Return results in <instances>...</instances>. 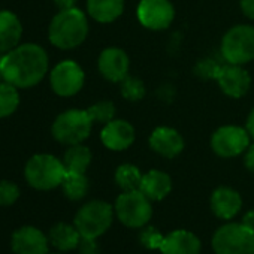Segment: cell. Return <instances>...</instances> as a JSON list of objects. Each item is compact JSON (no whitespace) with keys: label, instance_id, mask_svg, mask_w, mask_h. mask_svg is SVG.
<instances>
[{"label":"cell","instance_id":"20","mask_svg":"<svg viewBox=\"0 0 254 254\" xmlns=\"http://www.w3.org/2000/svg\"><path fill=\"white\" fill-rule=\"evenodd\" d=\"M172 189V181L168 174L162 171H150L142 177L139 190L150 200H162L169 194Z\"/></svg>","mask_w":254,"mask_h":254},{"label":"cell","instance_id":"7","mask_svg":"<svg viewBox=\"0 0 254 254\" xmlns=\"http://www.w3.org/2000/svg\"><path fill=\"white\" fill-rule=\"evenodd\" d=\"M117 217L127 227L145 226L153 214L150 199L141 190L124 191L115 202Z\"/></svg>","mask_w":254,"mask_h":254},{"label":"cell","instance_id":"21","mask_svg":"<svg viewBox=\"0 0 254 254\" xmlns=\"http://www.w3.org/2000/svg\"><path fill=\"white\" fill-rule=\"evenodd\" d=\"M87 9L96 21L111 23L123 14L124 0H88Z\"/></svg>","mask_w":254,"mask_h":254},{"label":"cell","instance_id":"22","mask_svg":"<svg viewBox=\"0 0 254 254\" xmlns=\"http://www.w3.org/2000/svg\"><path fill=\"white\" fill-rule=\"evenodd\" d=\"M50 241L54 247H57L62 251L73 250L79 245L81 235L75 226H69L64 223L56 224L50 232Z\"/></svg>","mask_w":254,"mask_h":254},{"label":"cell","instance_id":"31","mask_svg":"<svg viewBox=\"0 0 254 254\" xmlns=\"http://www.w3.org/2000/svg\"><path fill=\"white\" fill-rule=\"evenodd\" d=\"M79 254H99V247L96 244V239L91 238H82L79 241Z\"/></svg>","mask_w":254,"mask_h":254},{"label":"cell","instance_id":"4","mask_svg":"<svg viewBox=\"0 0 254 254\" xmlns=\"http://www.w3.org/2000/svg\"><path fill=\"white\" fill-rule=\"evenodd\" d=\"M93 120L87 111L70 109L60 114L53 124V136L64 145L81 144L91 132Z\"/></svg>","mask_w":254,"mask_h":254},{"label":"cell","instance_id":"29","mask_svg":"<svg viewBox=\"0 0 254 254\" xmlns=\"http://www.w3.org/2000/svg\"><path fill=\"white\" fill-rule=\"evenodd\" d=\"M20 196V189L11 181H0V205H12Z\"/></svg>","mask_w":254,"mask_h":254},{"label":"cell","instance_id":"33","mask_svg":"<svg viewBox=\"0 0 254 254\" xmlns=\"http://www.w3.org/2000/svg\"><path fill=\"white\" fill-rule=\"evenodd\" d=\"M245 166L248 168V171L254 172V144L248 148L247 156H245Z\"/></svg>","mask_w":254,"mask_h":254},{"label":"cell","instance_id":"5","mask_svg":"<svg viewBox=\"0 0 254 254\" xmlns=\"http://www.w3.org/2000/svg\"><path fill=\"white\" fill-rule=\"evenodd\" d=\"M215 254H254V232L242 223L221 226L212 238Z\"/></svg>","mask_w":254,"mask_h":254},{"label":"cell","instance_id":"18","mask_svg":"<svg viewBox=\"0 0 254 254\" xmlns=\"http://www.w3.org/2000/svg\"><path fill=\"white\" fill-rule=\"evenodd\" d=\"M242 206V199L238 191L229 187L217 189L211 196V208L218 218L229 220L235 217Z\"/></svg>","mask_w":254,"mask_h":254},{"label":"cell","instance_id":"24","mask_svg":"<svg viewBox=\"0 0 254 254\" xmlns=\"http://www.w3.org/2000/svg\"><path fill=\"white\" fill-rule=\"evenodd\" d=\"M142 177L144 175L139 172V169L136 166H133V165H121L115 172V183L124 191L139 190Z\"/></svg>","mask_w":254,"mask_h":254},{"label":"cell","instance_id":"36","mask_svg":"<svg viewBox=\"0 0 254 254\" xmlns=\"http://www.w3.org/2000/svg\"><path fill=\"white\" fill-rule=\"evenodd\" d=\"M247 132L254 139V109L251 111V114L248 115V120H247Z\"/></svg>","mask_w":254,"mask_h":254},{"label":"cell","instance_id":"13","mask_svg":"<svg viewBox=\"0 0 254 254\" xmlns=\"http://www.w3.org/2000/svg\"><path fill=\"white\" fill-rule=\"evenodd\" d=\"M102 142L114 151L129 148L135 141V129L130 123L124 120H112L105 124L102 130Z\"/></svg>","mask_w":254,"mask_h":254},{"label":"cell","instance_id":"19","mask_svg":"<svg viewBox=\"0 0 254 254\" xmlns=\"http://www.w3.org/2000/svg\"><path fill=\"white\" fill-rule=\"evenodd\" d=\"M21 23L9 11L0 12V53H9L21 39Z\"/></svg>","mask_w":254,"mask_h":254},{"label":"cell","instance_id":"1","mask_svg":"<svg viewBox=\"0 0 254 254\" xmlns=\"http://www.w3.org/2000/svg\"><path fill=\"white\" fill-rule=\"evenodd\" d=\"M48 70V56L35 44L15 47L8 54L0 56V72L6 82L17 88H29L42 81Z\"/></svg>","mask_w":254,"mask_h":254},{"label":"cell","instance_id":"25","mask_svg":"<svg viewBox=\"0 0 254 254\" xmlns=\"http://www.w3.org/2000/svg\"><path fill=\"white\" fill-rule=\"evenodd\" d=\"M62 187H63L64 194L70 200H79L88 191V180L84 174L66 172L64 180L62 183Z\"/></svg>","mask_w":254,"mask_h":254},{"label":"cell","instance_id":"17","mask_svg":"<svg viewBox=\"0 0 254 254\" xmlns=\"http://www.w3.org/2000/svg\"><path fill=\"white\" fill-rule=\"evenodd\" d=\"M160 251L162 254H199L200 241L191 232L175 230L165 236Z\"/></svg>","mask_w":254,"mask_h":254},{"label":"cell","instance_id":"3","mask_svg":"<svg viewBox=\"0 0 254 254\" xmlns=\"http://www.w3.org/2000/svg\"><path fill=\"white\" fill-rule=\"evenodd\" d=\"M26 180L27 183L38 190H51L57 186H62L66 168L63 162L50 154L33 156L26 165Z\"/></svg>","mask_w":254,"mask_h":254},{"label":"cell","instance_id":"15","mask_svg":"<svg viewBox=\"0 0 254 254\" xmlns=\"http://www.w3.org/2000/svg\"><path fill=\"white\" fill-rule=\"evenodd\" d=\"M99 70L112 82L123 81L129 72V57L120 48H106L99 57Z\"/></svg>","mask_w":254,"mask_h":254},{"label":"cell","instance_id":"2","mask_svg":"<svg viewBox=\"0 0 254 254\" xmlns=\"http://www.w3.org/2000/svg\"><path fill=\"white\" fill-rule=\"evenodd\" d=\"M88 23L82 11L69 8L60 11L50 24V41L60 50H72L84 42Z\"/></svg>","mask_w":254,"mask_h":254},{"label":"cell","instance_id":"11","mask_svg":"<svg viewBox=\"0 0 254 254\" xmlns=\"http://www.w3.org/2000/svg\"><path fill=\"white\" fill-rule=\"evenodd\" d=\"M175 17L174 6L169 0H141L138 6V18L147 29L163 30Z\"/></svg>","mask_w":254,"mask_h":254},{"label":"cell","instance_id":"35","mask_svg":"<svg viewBox=\"0 0 254 254\" xmlns=\"http://www.w3.org/2000/svg\"><path fill=\"white\" fill-rule=\"evenodd\" d=\"M54 3L63 11V9H69L73 8V5L76 3V0H54Z\"/></svg>","mask_w":254,"mask_h":254},{"label":"cell","instance_id":"30","mask_svg":"<svg viewBox=\"0 0 254 254\" xmlns=\"http://www.w3.org/2000/svg\"><path fill=\"white\" fill-rule=\"evenodd\" d=\"M139 239H141V242H142L144 247L151 248V250H156V248L160 250L165 236H163L159 230H156L154 227H147V229L141 233Z\"/></svg>","mask_w":254,"mask_h":254},{"label":"cell","instance_id":"37","mask_svg":"<svg viewBox=\"0 0 254 254\" xmlns=\"http://www.w3.org/2000/svg\"><path fill=\"white\" fill-rule=\"evenodd\" d=\"M2 78H3V76H2V72H0V79H2Z\"/></svg>","mask_w":254,"mask_h":254},{"label":"cell","instance_id":"8","mask_svg":"<svg viewBox=\"0 0 254 254\" xmlns=\"http://www.w3.org/2000/svg\"><path fill=\"white\" fill-rule=\"evenodd\" d=\"M221 53L230 64H244L254 59V27L235 26L223 38Z\"/></svg>","mask_w":254,"mask_h":254},{"label":"cell","instance_id":"10","mask_svg":"<svg viewBox=\"0 0 254 254\" xmlns=\"http://www.w3.org/2000/svg\"><path fill=\"white\" fill-rule=\"evenodd\" d=\"M84 85V72L72 60L59 63L51 72V87L63 97L76 94Z\"/></svg>","mask_w":254,"mask_h":254},{"label":"cell","instance_id":"14","mask_svg":"<svg viewBox=\"0 0 254 254\" xmlns=\"http://www.w3.org/2000/svg\"><path fill=\"white\" fill-rule=\"evenodd\" d=\"M12 250L15 254H48V241L39 229L26 226L12 235Z\"/></svg>","mask_w":254,"mask_h":254},{"label":"cell","instance_id":"26","mask_svg":"<svg viewBox=\"0 0 254 254\" xmlns=\"http://www.w3.org/2000/svg\"><path fill=\"white\" fill-rule=\"evenodd\" d=\"M18 103L20 97L17 87L9 82L0 84V118L11 115L17 109Z\"/></svg>","mask_w":254,"mask_h":254},{"label":"cell","instance_id":"16","mask_svg":"<svg viewBox=\"0 0 254 254\" xmlns=\"http://www.w3.org/2000/svg\"><path fill=\"white\" fill-rule=\"evenodd\" d=\"M150 147L160 156L172 159L184 148L181 135L171 127H157L150 136Z\"/></svg>","mask_w":254,"mask_h":254},{"label":"cell","instance_id":"28","mask_svg":"<svg viewBox=\"0 0 254 254\" xmlns=\"http://www.w3.org/2000/svg\"><path fill=\"white\" fill-rule=\"evenodd\" d=\"M121 93L127 100H139L145 94V87L141 79L124 78L121 85Z\"/></svg>","mask_w":254,"mask_h":254},{"label":"cell","instance_id":"23","mask_svg":"<svg viewBox=\"0 0 254 254\" xmlns=\"http://www.w3.org/2000/svg\"><path fill=\"white\" fill-rule=\"evenodd\" d=\"M91 162V153L84 145H72L63 159V165L66 168V172H75V174H85L88 165Z\"/></svg>","mask_w":254,"mask_h":254},{"label":"cell","instance_id":"6","mask_svg":"<svg viewBox=\"0 0 254 254\" xmlns=\"http://www.w3.org/2000/svg\"><path fill=\"white\" fill-rule=\"evenodd\" d=\"M112 206L102 200L85 203L75 217V227L82 238L96 239L103 235L112 223Z\"/></svg>","mask_w":254,"mask_h":254},{"label":"cell","instance_id":"9","mask_svg":"<svg viewBox=\"0 0 254 254\" xmlns=\"http://www.w3.org/2000/svg\"><path fill=\"white\" fill-rule=\"evenodd\" d=\"M250 145V133L236 126H224L212 135L211 147L220 157H235Z\"/></svg>","mask_w":254,"mask_h":254},{"label":"cell","instance_id":"12","mask_svg":"<svg viewBox=\"0 0 254 254\" xmlns=\"http://www.w3.org/2000/svg\"><path fill=\"white\" fill-rule=\"evenodd\" d=\"M215 78L218 79L221 90L230 97H242L248 91L251 82L248 72L242 69L241 64H230V63L229 66L220 67Z\"/></svg>","mask_w":254,"mask_h":254},{"label":"cell","instance_id":"34","mask_svg":"<svg viewBox=\"0 0 254 254\" xmlns=\"http://www.w3.org/2000/svg\"><path fill=\"white\" fill-rule=\"evenodd\" d=\"M242 224H244L247 229H250L251 232H254V209H253V211H248V212L244 215Z\"/></svg>","mask_w":254,"mask_h":254},{"label":"cell","instance_id":"32","mask_svg":"<svg viewBox=\"0 0 254 254\" xmlns=\"http://www.w3.org/2000/svg\"><path fill=\"white\" fill-rule=\"evenodd\" d=\"M241 8L248 18H254V0H241Z\"/></svg>","mask_w":254,"mask_h":254},{"label":"cell","instance_id":"27","mask_svg":"<svg viewBox=\"0 0 254 254\" xmlns=\"http://www.w3.org/2000/svg\"><path fill=\"white\" fill-rule=\"evenodd\" d=\"M90 118L96 123L108 124L109 121L114 120L115 115V106L112 102H99L87 109Z\"/></svg>","mask_w":254,"mask_h":254}]
</instances>
